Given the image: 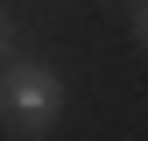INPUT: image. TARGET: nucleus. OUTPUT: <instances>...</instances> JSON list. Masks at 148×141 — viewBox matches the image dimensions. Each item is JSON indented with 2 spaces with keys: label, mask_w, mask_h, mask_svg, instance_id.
<instances>
[{
  "label": "nucleus",
  "mask_w": 148,
  "mask_h": 141,
  "mask_svg": "<svg viewBox=\"0 0 148 141\" xmlns=\"http://www.w3.org/2000/svg\"><path fill=\"white\" fill-rule=\"evenodd\" d=\"M0 113H7L14 134H49V127H57V113H64V85H57V70L14 57L7 78H0Z\"/></svg>",
  "instance_id": "1"
},
{
  "label": "nucleus",
  "mask_w": 148,
  "mask_h": 141,
  "mask_svg": "<svg viewBox=\"0 0 148 141\" xmlns=\"http://www.w3.org/2000/svg\"><path fill=\"white\" fill-rule=\"evenodd\" d=\"M134 35H141V42H148V0H141V7H134Z\"/></svg>",
  "instance_id": "2"
}]
</instances>
